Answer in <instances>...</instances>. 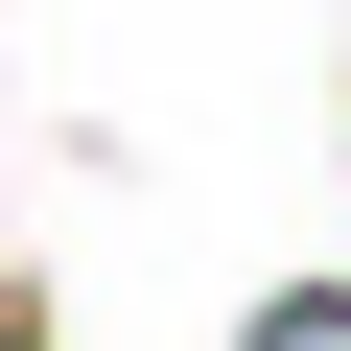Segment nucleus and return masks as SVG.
<instances>
[{"mask_svg":"<svg viewBox=\"0 0 351 351\" xmlns=\"http://www.w3.org/2000/svg\"><path fill=\"white\" fill-rule=\"evenodd\" d=\"M234 351H351V304H328V281H304V304H258V328H234Z\"/></svg>","mask_w":351,"mask_h":351,"instance_id":"f257e3e1","label":"nucleus"},{"mask_svg":"<svg viewBox=\"0 0 351 351\" xmlns=\"http://www.w3.org/2000/svg\"><path fill=\"white\" fill-rule=\"evenodd\" d=\"M0 351H47V328H24V304H0Z\"/></svg>","mask_w":351,"mask_h":351,"instance_id":"f03ea898","label":"nucleus"}]
</instances>
